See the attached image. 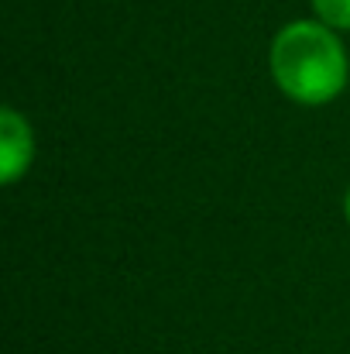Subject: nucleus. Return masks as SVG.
Masks as SVG:
<instances>
[{"label": "nucleus", "instance_id": "1", "mask_svg": "<svg viewBox=\"0 0 350 354\" xmlns=\"http://www.w3.org/2000/svg\"><path fill=\"white\" fill-rule=\"evenodd\" d=\"M271 83L299 107H327L350 83V55L340 31L320 17H299L275 31L268 45Z\"/></svg>", "mask_w": 350, "mask_h": 354}, {"label": "nucleus", "instance_id": "2", "mask_svg": "<svg viewBox=\"0 0 350 354\" xmlns=\"http://www.w3.org/2000/svg\"><path fill=\"white\" fill-rule=\"evenodd\" d=\"M35 162V131L17 107L0 111V183L14 186Z\"/></svg>", "mask_w": 350, "mask_h": 354}, {"label": "nucleus", "instance_id": "3", "mask_svg": "<svg viewBox=\"0 0 350 354\" xmlns=\"http://www.w3.org/2000/svg\"><path fill=\"white\" fill-rule=\"evenodd\" d=\"M313 17L330 24L333 31H350V0H309Z\"/></svg>", "mask_w": 350, "mask_h": 354}, {"label": "nucleus", "instance_id": "4", "mask_svg": "<svg viewBox=\"0 0 350 354\" xmlns=\"http://www.w3.org/2000/svg\"><path fill=\"white\" fill-rule=\"evenodd\" d=\"M344 221H347V227H350V186H347V196H344Z\"/></svg>", "mask_w": 350, "mask_h": 354}]
</instances>
